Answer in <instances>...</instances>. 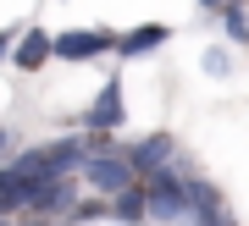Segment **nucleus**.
Instances as JSON below:
<instances>
[{"instance_id": "obj_1", "label": "nucleus", "mask_w": 249, "mask_h": 226, "mask_svg": "<svg viewBox=\"0 0 249 226\" xmlns=\"http://www.w3.org/2000/svg\"><path fill=\"white\" fill-rule=\"evenodd\" d=\"M83 177H89V188H100V193H122L139 171H133V155H127V149H89Z\"/></svg>"}, {"instance_id": "obj_2", "label": "nucleus", "mask_w": 249, "mask_h": 226, "mask_svg": "<svg viewBox=\"0 0 249 226\" xmlns=\"http://www.w3.org/2000/svg\"><path fill=\"white\" fill-rule=\"evenodd\" d=\"M144 193H150V215H155V221H183V215H194V204H188V182L172 177V165L155 171Z\"/></svg>"}, {"instance_id": "obj_3", "label": "nucleus", "mask_w": 249, "mask_h": 226, "mask_svg": "<svg viewBox=\"0 0 249 226\" xmlns=\"http://www.w3.org/2000/svg\"><path fill=\"white\" fill-rule=\"evenodd\" d=\"M83 127H89V132H111V127H122V83H116V78L100 88L94 105L83 111Z\"/></svg>"}, {"instance_id": "obj_4", "label": "nucleus", "mask_w": 249, "mask_h": 226, "mask_svg": "<svg viewBox=\"0 0 249 226\" xmlns=\"http://www.w3.org/2000/svg\"><path fill=\"white\" fill-rule=\"evenodd\" d=\"M34 182H39V177H28L17 160L0 165V215H11V210H28V199H34Z\"/></svg>"}, {"instance_id": "obj_5", "label": "nucleus", "mask_w": 249, "mask_h": 226, "mask_svg": "<svg viewBox=\"0 0 249 226\" xmlns=\"http://www.w3.org/2000/svg\"><path fill=\"white\" fill-rule=\"evenodd\" d=\"M172 149H178V144H172L166 132H150V138H139L127 155H133V171L155 177V171H166V165H172Z\"/></svg>"}, {"instance_id": "obj_6", "label": "nucleus", "mask_w": 249, "mask_h": 226, "mask_svg": "<svg viewBox=\"0 0 249 226\" xmlns=\"http://www.w3.org/2000/svg\"><path fill=\"white\" fill-rule=\"evenodd\" d=\"M100 50H116V39L111 33H61L55 39V55H61V61H89Z\"/></svg>"}, {"instance_id": "obj_7", "label": "nucleus", "mask_w": 249, "mask_h": 226, "mask_svg": "<svg viewBox=\"0 0 249 226\" xmlns=\"http://www.w3.org/2000/svg\"><path fill=\"white\" fill-rule=\"evenodd\" d=\"M72 204V182L67 177H39L34 182V199H28V210H39V215H55V210Z\"/></svg>"}, {"instance_id": "obj_8", "label": "nucleus", "mask_w": 249, "mask_h": 226, "mask_svg": "<svg viewBox=\"0 0 249 226\" xmlns=\"http://www.w3.org/2000/svg\"><path fill=\"white\" fill-rule=\"evenodd\" d=\"M45 55H55V39L45 33V28H28V33L17 39V72H39Z\"/></svg>"}, {"instance_id": "obj_9", "label": "nucleus", "mask_w": 249, "mask_h": 226, "mask_svg": "<svg viewBox=\"0 0 249 226\" xmlns=\"http://www.w3.org/2000/svg\"><path fill=\"white\" fill-rule=\"evenodd\" d=\"M111 215H116V221H127V226H133V221H144V215H150V193L127 182L122 193H111Z\"/></svg>"}, {"instance_id": "obj_10", "label": "nucleus", "mask_w": 249, "mask_h": 226, "mask_svg": "<svg viewBox=\"0 0 249 226\" xmlns=\"http://www.w3.org/2000/svg\"><path fill=\"white\" fill-rule=\"evenodd\" d=\"M155 44H166V22H144V28H133V33H122L116 50L122 55H144V50H155Z\"/></svg>"}, {"instance_id": "obj_11", "label": "nucleus", "mask_w": 249, "mask_h": 226, "mask_svg": "<svg viewBox=\"0 0 249 226\" xmlns=\"http://www.w3.org/2000/svg\"><path fill=\"white\" fill-rule=\"evenodd\" d=\"M188 204H194V215H222V193L211 182H188Z\"/></svg>"}, {"instance_id": "obj_12", "label": "nucleus", "mask_w": 249, "mask_h": 226, "mask_svg": "<svg viewBox=\"0 0 249 226\" xmlns=\"http://www.w3.org/2000/svg\"><path fill=\"white\" fill-rule=\"evenodd\" d=\"M222 28H227L232 44H244V39H249V17H244V6H232V0H227V6H222Z\"/></svg>"}, {"instance_id": "obj_13", "label": "nucleus", "mask_w": 249, "mask_h": 226, "mask_svg": "<svg viewBox=\"0 0 249 226\" xmlns=\"http://www.w3.org/2000/svg\"><path fill=\"white\" fill-rule=\"evenodd\" d=\"M205 72H227V50H205Z\"/></svg>"}, {"instance_id": "obj_14", "label": "nucleus", "mask_w": 249, "mask_h": 226, "mask_svg": "<svg viewBox=\"0 0 249 226\" xmlns=\"http://www.w3.org/2000/svg\"><path fill=\"white\" fill-rule=\"evenodd\" d=\"M194 226H227L222 215H194Z\"/></svg>"}, {"instance_id": "obj_15", "label": "nucleus", "mask_w": 249, "mask_h": 226, "mask_svg": "<svg viewBox=\"0 0 249 226\" xmlns=\"http://www.w3.org/2000/svg\"><path fill=\"white\" fill-rule=\"evenodd\" d=\"M199 6H211V11H222V6H227V0H199Z\"/></svg>"}, {"instance_id": "obj_16", "label": "nucleus", "mask_w": 249, "mask_h": 226, "mask_svg": "<svg viewBox=\"0 0 249 226\" xmlns=\"http://www.w3.org/2000/svg\"><path fill=\"white\" fill-rule=\"evenodd\" d=\"M6 50H11V33H0V55H6Z\"/></svg>"}, {"instance_id": "obj_17", "label": "nucleus", "mask_w": 249, "mask_h": 226, "mask_svg": "<svg viewBox=\"0 0 249 226\" xmlns=\"http://www.w3.org/2000/svg\"><path fill=\"white\" fill-rule=\"evenodd\" d=\"M0 155H6V132H0Z\"/></svg>"}]
</instances>
